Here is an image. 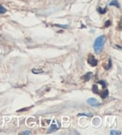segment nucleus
Returning a JSON list of instances; mask_svg holds the SVG:
<instances>
[{
    "instance_id": "1",
    "label": "nucleus",
    "mask_w": 122,
    "mask_h": 135,
    "mask_svg": "<svg viewBox=\"0 0 122 135\" xmlns=\"http://www.w3.org/2000/svg\"><path fill=\"white\" fill-rule=\"evenodd\" d=\"M104 42H105V37L104 36H100L99 38H97V40H95V43H94V50L97 54L101 53Z\"/></svg>"
},
{
    "instance_id": "2",
    "label": "nucleus",
    "mask_w": 122,
    "mask_h": 135,
    "mask_svg": "<svg viewBox=\"0 0 122 135\" xmlns=\"http://www.w3.org/2000/svg\"><path fill=\"white\" fill-rule=\"evenodd\" d=\"M87 62H88V64L90 65V66L95 67V66L97 65V59H96L93 56H89L88 59H87Z\"/></svg>"
},
{
    "instance_id": "3",
    "label": "nucleus",
    "mask_w": 122,
    "mask_h": 135,
    "mask_svg": "<svg viewBox=\"0 0 122 135\" xmlns=\"http://www.w3.org/2000/svg\"><path fill=\"white\" fill-rule=\"evenodd\" d=\"M87 102L92 106H99L100 105V102L95 99H89V100H87Z\"/></svg>"
},
{
    "instance_id": "4",
    "label": "nucleus",
    "mask_w": 122,
    "mask_h": 135,
    "mask_svg": "<svg viewBox=\"0 0 122 135\" xmlns=\"http://www.w3.org/2000/svg\"><path fill=\"white\" fill-rule=\"evenodd\" d=\"M57 128H57V125L53 124V125H52V126L50 127V128L48 129V132H53L54 130H57Z\"/></svg>"
},
{
    "instance_id": "5",
    "label": "nucleus",
    "mask_w": 122,
    "mask_h": 135,
    "mask_svg": "<svg viewBox=\"0 0 122 135\" xmlns=\"http://www.w3.org/2000/svg\"><path fill=\"white\" fill-rule=\"evenodd\" d=\"M91 75H92V73H91V72H88V73H86V75L83 77V79H84L85 81H87V80H89V79L91 78Z\"/></svg>"
},
{
    "instance_id": "6",
    "label": "nucleus",
    "mask_w": 122,
    "mask_h": 135,
    "mask_svg": "<svg viewBox=\"0 0 122 135\" xmlns=\"http://www.w3.org/2000/svg\"><path fill=\"white\" fill-rule=\"evenodd\" d=\"M110 6H115L116 8L119 7V4L117 3V1L116 0H113L112 2H110Z\"/></svg>"
},
{
    "instance_id": "7",
    "label": "nucleus",
    "mask_w": 122,
    "mask_h": 135,
    "mask_svg": "<svg viewBox=\"0 0 122 135\" xmlns=\"http://www.w3.org/2000/svg\"><path fill=\"white\" fill-rule=\"evenodd\" d=\"M108 94H109L108 90H106V89H105L103 92L101 93V98H102V99H105V98H106V97L108 96Z\"/></svg>"
},
{
    "instance_id": "8",
    "label": "nucleus",
    "mask_w": 122,
    "mask_h": 135,
    "mask_svg": "<svg viewBox=\"0 0 122 135\" xmlns=\"http://www.w3.org/2000/svg\"><path fill=\"white\" fill-rule=\"evenodd\" d=\"M32 72L35 73V74H39V73H41L43 72L42 70H32Z\"/></svg>"
},
{
    "instance_id": "9",
    "label": "nucleus",
    "mask_w": 122,
    "mask_h": 135,
    "mask_svg": "<svg viewBox=\"0 0 122 135\" xmlns=\"http://www.w3.org/2000/svg\"><path fill=\"white\" fill-rule=\"evenodd\" d=\"M6 11H7V9L3 7V6H0V13H5Z\"/></svg>"
},
{
    "instance_id": "10",
    "label": "nucleus",
    "mask_w": 122,
    "mask_h": 135,
    "mask_svg": "<svg viewBox=\"0 0 122 135\" xmlns=\"http://www.w3.org/2000/svg\"><path fill=\"white\" fill-rule=\"evenodd\" d=\"M93 92L94 93H99V91H98V87H97V85H94L93 86Z\"/></svg>"
},
{
    "instance_id": "11",
    "label": "nucleus",
    "mask_w": 122,
    "mask_h": 135,
    "mask_svg": "<svg viewBox=\"0 0 122 135\" xmlns=\"http://www.w3.org/2000/svg\"><path fill=\"white\" fill-rule=\"evenodd\" d=\"M111 134L112 135H115V134H120V132H119V131H115V130H112V131H111Z\"/></svg>"
},
{
    "instance_id": "12",
    "label": "nucleus",
    "mask_w": 122,
    "mask_h": 135,
    "mask_svg": "<svg viewBox=\"0 0 122 135\" xmlns=\"http://www.w3.org/2000/svg\"><path fill=\"white\" fill-rule=\"evenodd\" d=\"M99 84H101L103 87H105V86H106V84H105V82H104V81H100V82H99Z\"/></svg>"
},
{
    "instance_id": "13",
    "label": "nucleus",
    "mask_w": 122,
    "mask_h": 135,
    "mask_svg": "<svg viewBox=\"0 0 122 135\" xmlns=\"http://www.w3.org/2000/svg\"><path fill=\"white\" fill-rule=\"evenodd\" d=\"M111 24V21H107L106 22V24H105V26H109Z\"/></svg>"
},
{
    "instance_id": "14",
    "label": "nucleus",
    "mask_w": 122,
    "mask_h": 135,
    "mask_svg": "<svg viewBox=\"0 0 122 135\" xmlns=\"http://www.w3.org/2000/svg\"><path fill=\"white\" fill-rule=\"evenodd\" d=\"M22 134H30V131H24Z\"/></svg>"
}]
</instances>
